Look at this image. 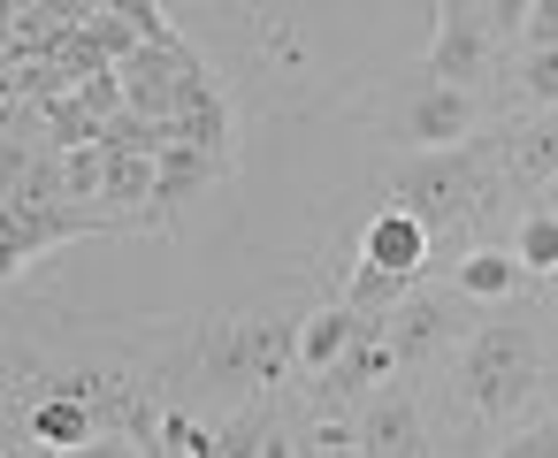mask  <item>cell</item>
<instances>
[{"label":"cell","instance_id":"1","mask_svg":"<svg viewBox=\"0 0 558 458\" xmlns=\"http://www.w3.org/2000/svg\"><path fill=\"white\" fill-rule=\"evenodd\" d=\"M390 207L421 214L428 237L436 230H459L474 207H482V153L474 146H421L390 169Z\"/></svg>","mask_w":558,"mask_h":458},{"label":"cell","instance_id":"2","mask_svg":"<svg viewBox=\"0 0 558 458\" xmlns=\"http://www.w3.org/2000/svg\"><path fill=\"white\" fill-rule=\"evenodd\" d=\"M527 389H535V329L489 321L482 336H466V351H459V397H466L474 412L505 420Z\"/></svg>","mask_w":558,"mask_h":458},{"label":"cell","instance_id":"3","mask_svg":"<svg viewBox=\"0 0 558 458\" xmlns=\"http://www.w3.org/2000/svg\"><path fill=\"white\" fill-rule=\"evenodd\" d=\"M299 359V321H215L207 336V374L230 389H268L283 382V367Z\"/></svg>","mask_w":558,"mask_h":458},{"label":"cell","instance_id":"4","mask_svg":"<svg viewBox=\"0 0 558 458\" xmlns=\"http://www.w3.org/2000/svg\"><path fill=\"white\" fill-rule=\"evenodd\" d=\"M489 54H497L489 9H482V0H444L436 39H428V77H444V85H474V77H489Z\"/></svg>","mask_w":558,"mask_h":458},{"label":"cell","instance_id":"5","mask_svg":"<svg viewBox=\"0 0 558 458\" xmlns=\"http://www.w3.org/2000/svg\"><path fill=\"white\" fill-rule=\"evenodd\" d=\"M474 131V85H444L421 70V85L398 100V138L421 153V146H466Z\"/></svg>","mask_w":558,"mask_h":458},{"label":"cell","instance_id":"6","mask_svg":"<svg viewBox=\"0 0 558 458\" xmlns=\"http://www.w3.org/2000/svg\"><path fill=\"white\" fill-rule=\"evenodd\" d=\"M360 450L367 458H405V450H428V428H421V405L405 389H375L360 405Z\"/></svg>","mask_w":558,"mask_h":458},{"label":"cell","instance_id":"7","mask_svg":"<svg viewBox=\"0 0 558 458\" xmlns=\"http://www.w3.org/2000/svg\"><path fill=\"white\" fill-rule=\"evenodd\" d=\"M383 336H390L398 367H436V351L451 344V306H436V298H413V290H405V298L390 306Z\"/></svg>","mask_w":558,"mask_h":458},{"label":"cell","instance_id":"8","mask_svg":"<svg viewBox=\"0 0 558 458\" xmlns=\"http://www.w3.org/2000/svg\"><path fill=\"white\" fill-rule=\"evenodd\" d=\"M360 260H375V268H398V275H421V260H428V222H421V214H405V207H383V214L367 222V245H360Z\"/></svg>","mask_w":558,"mask_h":458},{"label":"cell","instance_id":"9","mask_svg":"<svg viewBox=\"0 0 558 458\" xmlns=\"http://www.w3.org/2000/svg\"><path fill=\"white\" fill-rule=\"evenodd\" d=\"M505 176H512L520 191H543V184L558 176V108H543L527 131H512V146H505Z\"/></svg>","mask_w":558,"mask_h":458},{"label":"cell","instance_id":"10","mask_svg":"<svg viewBox=\"0 0 558 458\" xmlns=\"http://www.w3.org/2000/svg\"><path fill=\"white\" fill-rule=\"evenodd\" d=\"M32 435H39L47 450H77V443H93V435H100V412H93L77 389H62V382H54V397H39V405H32Z\"/></svg>","mask_w":558,"mask_h":458},{"label":"cell","instance_id":"11","mask_svg":"<svg viewBox=\"0 0 558 458\" xmlns=\"http://www.w3.org/2000/svg\"><path fill=\"white\" fill-rule=\"evenodd\" d=\"M207 146H192V138H169L161 153H154V207H177V199H192L199 184H207Z\"/></svg>","mask_w":558,"mask_h":458},{"label":"cell","instance_id":"12","mask_svg":"<svg viewBox=\"0 0 558 458\" xmlns=\"http://www.w3.org/2000/svg\"><path fill=\"white\" fill-rule=\"evenodd\" d=\"M360 329H375V321H360L352 306H322V313H306V321H299V367H306V374H314V367H329Z\"/></svg>","mask_w":558,"mask_h":458},{"label":"cell","instance_id":"13","mask_svg":"<svg viewBox=\"0 0 558 458\" xmlns=\"http://www.w3.org/2000/svg\"><path fill=\"white\" fill-rule=\"evenodd\" d=\"M405 290H413V275H398V268H375V260H360V268L344 275V306H352L360 321H375V329L390 321V306H398Z\"/></svg>","mask_w":558,"mask_h":458},{"label":"cell","instance_id":"14","mask_svg":"<svg viewBox=\"0 0 558 458\" xmlns=\"http://www.w3.org/2000/svg\"><path fill=\"white\" fill-rule=\"evenodd\" d=\"M520 283H527V268H520V252H512V245H505V252L489 245V252L459 260V290H466V298H512Z\"/></svg>","mask_w":558,"mask_h":458},{"label":"cell","instance_id":"15","mask_svg":"<svg viewBox=\"0 0 558 458\" xmlns=\"http://www.w3.org/2000/svg\"><path fill=\"white\" fill-rule=\"evenodd\" d=\"M512 252H520V268H527V275H558V214H550V207H535V214L512 230Z\"/></svg>","mask_w":558,"mask_h":458},{"label":"cell","instance_id":"16","mask_svg":"<svg viewBox=\"0 0 558 458\" xmlns=\"http://www.w3.org/2000/svg\"><path fill=\"white\" fill-rule=\"evenodd\" d=\"M154 450H169V458H215L222 443H215V428H207V420H192V412H161Z\"/></svg>","mask_w":558,"mask_h":458},{"label":"cell","instance_id":"17","mask_svg":"<svg viewBox=\"0 0 558 458\" xmlns=\"http://www.w3.org/2000/svg\"><path fill=\"white\" fill-rule=\"evenodd\" d=\"M100 184H108V146H77V138H70V153H62V191H70V199H100Z\"/></svg>","mask_w":558,"mask_h":458},{"label":"cell","instance_id":"18","mask_svg":"<svg viewBox=\"0 0 558 458\" xmlns=\"http://www.w3.org/2000/svg\"><path fill=\"white\" fill-rule=\"evenodd\" d=\"M520 100L558 108V47H527V62H520Z\"/></svg>","mask_w":558,"mask_h":458},{"label":"cell","instance_id":"19","mask_svg":"<svg viewBox=\"0 0 558 458\" xmlns=\"http://www.w3.org/2000/svg\"><path fill=\"white\" fill-rule=\"evenodd\" d=\"M108 16H131V32H138L146 47H177L169 16H161V0H108Z\"/></svg>","mask_w":558,"mask_h":458},{"label":"cell","instance_id":"20","mask_svg":"<svg viewBox=\"0 0 558 458\" xmlns=\"http://www.w3.org/2000/svg\"><path fill=\"white\" fill-rule=\"evenodd\" d=\"M299 450H322V458H337V450H360V420H337V412H322V420H314V435H306Z\"/></svg>","mask_w":558,"mask_h":458},{"label":"cell","instance_id":"21","mask_svg":"<svg viewBox=\"0 0 558 458\" xmlns=\"http://www.w3.org/2000/svg\"><path fill=\"white\" fill-rule=\"evenodd\" d=\"M520 39H527V47H558V0H527Z\"/></svg>","mask_w":558,"mask_h":458},{"label":"cell","instance_id":"22","mask_svg":"<svg viewBox=\"0 0 558 458\" xmlns=\"http://www.w3.org/2000/svg\"><path fill=\"white\" fill-rule=\"evenodd\" d=\"M489 9V32H497V47L505 39H520V24H527V0H482Z\"/></svg>","mask_w":558,"mask_h":458},{"label":"cell","instance_id":"23","mask_svg":"<svg viewBox=\"0 0 558 458\" xmlns=\"http://www.w3.org/2000/svg\"><path fill=\"white\" fill-rule=\"evenodd\" d=\"M543 207H550V214H558V176H550V184H543Z\"/></svg>","mask_w":558,"mask_h":458}]
</instances>
